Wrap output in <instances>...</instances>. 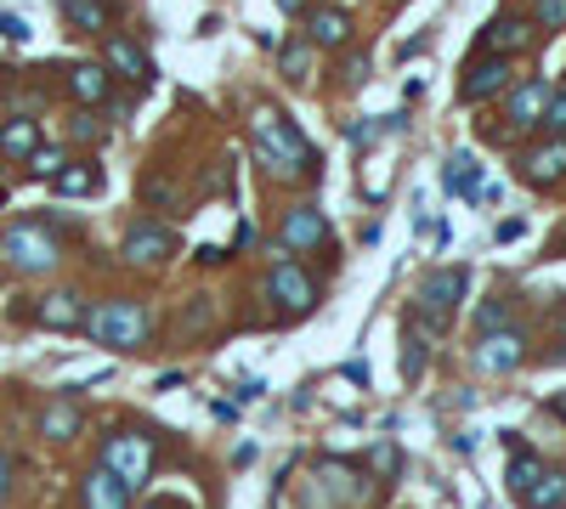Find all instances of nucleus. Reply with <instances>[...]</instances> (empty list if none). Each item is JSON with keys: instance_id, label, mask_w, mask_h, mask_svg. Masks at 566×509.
I'll list each match as a JSON object with an SVG mask.
<instances>
[{"instance_id": "1", "label": "nucleus", "mask_w": 566, "mask_h": 509, "mask_svg": "<svg viewBox=\"0 0 566 509\" xmlns=\"http://www.w3.org/2000/svg\"><path fill=\"white\" fill-rule=\"evenodd\" d=\"M250 142H255L261 170H266V176H278V182L301 176V159H317V153L307 148V136L294 130V125L273 108V102H255V114H250Z\"/></svg>"}, {"instance_id": "2", "label": "nucleus", "mask_w": 566, "mask_h": 509, "mask_svg": "<svg viewBox=\"0 0 566 509\" xmlns=\"http://www.w3.org/2000/svg\"><path fill=\"white\" fill-rule=\"evenodd\" d=\"M85 334L108 351H142L148 339V305L142 300H96L85 312Z\"/></svg>"}, {"instance_id": "3", "label": "nucleus", "mask_w": 566, "mask_h": 509, "mask_svg": "<svg viewBox=\"0 0 566 509\" xmlns=\"http://www.w3.org/2000/svg\"><path fill=\"white\" fill-rule=\"evenodd\" d=\"M0 255H7L18 271H28V278H41V271H51L62 261V244L51 238L46 221H18L7 238H0Z\"/></svg>"}, {"instance_id": "4", "label": "nucleus", "mask_w": 566, "mask_h": 509, "mask_svg": "<svg viewBox=\"0 0 566 509\" xmlns=\"http://www.w3.org/2000/svg\"><path fill=\"white\" fill-rule=\"evenodd\" d=\"M464 289H471V271H464V266H442V271H430V278L419 284L414 317H419V323H430V328L442 334V328L453 323V312H459Z\"/></svg>"}, {"instance_id": "5", "label": "nucleus", "mask_w": 566, "mask_h": 509, "mask_svg": "<svg viewBox=\"0 0 566 509\" xmlns=\"http://www.w3.org/2000/svg\"><path fill=\"white\" fill-rule=\"evenodd\" d=\"M103 464L119 475L130 493H142L148 475H153V436L148 430H114L103 441Z\"/></svg>"}, {"instance_id": "6", "label": "nucleus", "mask_w": 566, "mask_h": 509, "mask_svg": "<svg viewBox=\"0 0 566 509\" xmlns=\"http://www.w3.org/2000/svg\"><path fill=\"white\" fill-rule=\"evenodd\" d=\"M266 294H273L278 312L301 317V312H312V305H317V278L301 261H278L273 271H266Z\"/></svg>"}, {"instance_id": "7", "label": "nucleus", "mask_w": 566, "mask_h": 509, "mask_svg": "<svg viewBox=\"0 0 566 509\" xmlns=\"http://www.w3.org/2000/svg\"><path fill=\"white\" fill-rule=\"evenodd\" d=\"M335 244V232H328V216L317 210V204H294V210L278 221V250L284 255H312V250H328Z\"/></svg>"}, {"instance_id": "8", "label": "nucleus", "mask_w": 566, "mask_h": 509, "mask_svg": "<svg viewBox=\"0 0 566 509\" xmlns=\"http://www.w3.org/2000/svg\"><path fill=\"white\" fill-rule=\"evenodd\" d=\"M317 482L328 487V498L335 504H351V509H362V504H374V475L362 470V464H346V459H323L317 464Z\"/></svg>"}, {"instance_id": "9", "label": "nucleus", "mask_w": 566, "mask_h": 509, "mask_svg": "<svg viewBox=\"0 0 566 509\" xmlns=\"http://www.w3.org/2000/svg\"><path fill=\"white\" fill-rule=\"evenodd\" d=\"M471 362L482 373H516L527 362V334L521 328H493V334H476V351Z\"/></svg>"}, {"instance_id": "10", "label": "nucleus", "mask_w": 566, "mask_h": 509, "mask_svg": "<svg viewBox=\"0 0 566 509\" xmlns=\"http://www.w3.org/2000/svg\"><path fill=\"white\" fill-rule=\"evenodd\" d=\"M510 91V57H487L476 51L464 62V80H459V102H482V96H498Z\"/></svg>"}, {"instance_id": "11", "label": "nucleus", "mask_w": 566, "mask_h": 509, "mask_svg": "<svg viewBox=\"0 0 566 509\" xmlns=\"http://www.w3.org/2000/svg\"><path fill=\"white\" fill-rule=\"evenodd\" d=\"M130 266H159V261H171L176 255V232L171 227H159V221H137L125 232V250H119Z\"/></svg>"}, {"instance_id": "12", "label": "nucleus", "mask_w": 566, "mask_h": 509, "mask_svg": "<svg viewBox=\"0 0 566 509\" xmlns=\"http://www.w3.org/2000/svg\"><path fill=\"white\" fill-rule=\"evenodd\" d=\"M516 176H521L527 187H555V182L566 176V136H550V142L527 148L521 164H516Z\"/></svg>"}, {"instance_id": "13", "label": "nucleus", "mask_w": 566, "mask_h": 509, "mask_svg": "<svg viewBox=\"0 0 566 509\" xmlns=\"http://www.w3.org/2000/svg\"><path fill=\"white\" fill-rule=\"evenodd\" d=\"M550 80H521V85H510L505 91V119L516 125V130H539V119H544V108H550Z\"/></svg>"}, {"instance_id": "14", "label": "nucleus", "mask_w": 566, "mask_h": 509, "mask_svg": "<svg viewBox=\"0 0 566 509\" xmlns=\"http://www.w3.org/2000/svg\"><path fill=\"white\" fill-rule=\"evenodd\" d=\"M103 57H108V68H114V74H125L130 85H148V80H153V57H148L137 41H130V34H108Z\"/></svg>"}, {"instance_id": "15", "label": "nucleus", "mask_w": 566, "mask_h": 509, "mask_svg": "<svg viewBox=\"0 0 566 509\" xmlns=\"http://www.w3.org/2000/svg\"><path fill=\"white\" fill-rule=\"evenodd\" d=\"M80 504L85 509H130V487L119 482L108 464H96V470H85V482H80Z\"/></svg>"}, {"instance_id": "16", "label": "nucleus", "mask_w": 566, "mask_h": 509, "mask_svg": "<svg viewBox=\"0 0 566 509\" xmlns=\"http://www.w3.org/2000/svg\"><path fill=\"white\" fill-rule=\"evenodd\" d=\"M527 41H532V23H521V18H493V23L482 28V46H476V51H487V57H516V51H527Z\"/></svg>"}, {"instance_id": "17", "label": "nucleus", "mask_w": 566, "mask_h": 509, "mask_svg": "<svg viewBox=\"0 0 566 509\" xmlns=\"http://www.w3.org/2000/svg\"><path fill=\"white\" fill-rule=\"evenodd\" d=\"M307 41L323 46V51H346V41H351V18H346L340 7H317V12L307 18Z\"/></svg>"}, {"instance_id": "18", "label": "nucleus", "mask_w": 566, "mask_h": 509, "mask_svg": "<svg viewBox=\"0 0 566 509\" xmlns=\"http://www.w3.org/2000/svg\"><path fill=\"white\" fill-rule=\"evenodd\" d=\"M35 323H41V328H85V305H80V294L57 289V294H46V300L35 305Z\"/></svg>"}, {"instance_id": "19", "label": "nucleus", "mask_w": 566, "mask_h": 509, "mask_svg": "<svg viewBox=\"0 0 566 509\" xmlns=\"http://www.w3.org/2000/svg\"><path fill=\"white\" fill-rule=\"evenodd\" d=\"M69 91L85 102V108H103L108 91H114V85H108V68H103V62H74V68H69Z\"/></svg>"}, {"instance_id": "20", "label": "nucleus", "mask_w": 566, "mask_h": 509, "mask_svg": "<svg viewBox=\"0 0 566 509\" xmlns=\"http://www.w3.org/2000/svg\"><path fill=\"white\" fill-rule=\"evenodd\" d=\"M41 148V125L28 114H12L7 125H0V159H28Z\"/></svg>"}, {"instance_id": "21", "label": "nucleus", "mask_w": 566, "mask_h": 509, "mask_svg": "<svg viewBox=\"0 0 566 509\" xmlns=\"http://www.w3.org/2000/svg\"><path fill=\"white\" fill-rule=\"evenodd\" d=\"M41 436H46V441H74V436H80V407H74L69 396L46 402V407H41Z\"/></svg>"}, {"instance_id": "22", "label": "nucleus", "mask_w": 566, "mask_h": 509, "mask_svg": "<svg viewBox=\"0 0 566 509\" xmlns=\"http://www.w3.org/2000/svg\"><path fill=\"white\" fill-rule=\"evenodd\" d=\"M57 7L80 34H103L114 23V0H57Z\"/></svg>"}, {"instance_id": "23", "label": "nucleus", "mask_w": 566, "mask_h": 509, "mask_svg": "<svg viewBox=\"0 0 566 509\" xmlns=\"http://www.w3.org/2000/svg\"><path fill=\"white\" fill-rule=\"evenodd\" d=\"M430 339H437V328L419 323V317L408 312V334H403V380H419V373H425V351H430Z\"/></svg>"}, {"instance_id": "24", "label": "nucleus", "mask_w": 566, "mask_h": 509, "mask_svg": "<svg viewBox=\"0 0 566 509\" xmlns=\"http://www.w3.org/2000/svg\"><path fill=\"white\" fill-rule=\"evenodd\" d=\"M51 187L62 198H91V193H103V170H96V164H62L51 176Z\"/></svg>"}, {"instance_id": "25", "label": "nucleus", "mask_w": 566, "mask_h": 509, "mask_svg": "<svg viewBox=\"0 0 566 509\" xmlns=\"http://www.w3.org/2000/svg\"><path fill=\"white\" fill-rule=\"evenodd\" d=\"M539 475H544L539 453H521L516 441H510V498H516V504H521L532 487H539Z\"/></svg>"}, {"instance_id": "26", "label": "nucleus", "mask_w": 566, "mask_h": 509, "mask_svg": "<svg viewBox=\"0 0 566 509\" xmlns=\"http://www.w3.org/2000/svg\"><path fill=\"white\" fill-rule=\"evenodd\" d=\"M521 509H566V475H561V470H544L539 487L521 498Z\"/></svg>"}, {"instance_id": "27", "label": "nucleus", "mask_w": 566, "mask_h": 509, "mask_svg": "<svg viewBox=\"0 0 566 509\" xmlns=\"http://www.w3.org/2000/svg\"><path fill=\"white\" fill-rule=\"evenodd\" d=\"M448 193H464V198H482V193H487L471 153H453V159H448Z\"/></svg>"}, {"instance_id": "28", "label": "nucleus", "mask_w": 566, "mask_h": 509, "mask_svg": "<svg viewBox=\"0 0 566 509\" xmlns=\"http://www.w3.org/2000/svg\"><path fill=\"white\" fill-rule=\"evenodd\" d=\"M278 74H284L289 85L307 80V41H284V46H278Z\"/></svg>"}, {"instance_id": "29", "label": "nucleus", "mask_w": 566, "mask_h": 509, "mask_svg": "<svg viewBox=\"0 0 566 509\" xmlns=\"http://www.w3.org/2000/svg\"><path fill=\"white\" fill-rule=\"evenodd\" d=\"M493 328H510V300L505 294H493L476 305V334H493Z\"/></svg>"}, {"instance_id": "30", "label": "nucleus", "mask_w": 566, "mask_h": 509, "mask_svg": "<svg viewBox=\"0 0 566 509\" xmlns=\"http://www.w3.org/2000/svg\"><path fill=\"white\" fill-rule=\"evenodd\" d=\"M532 28H566V0H527Z\"/></svg>"}, {"instance_id": "31", "label": "nucleus", "mask_w": 566, "mask_h": 509, "mask_svg": "<svg viewBox=\"0 0 566 509\" xmlns=\"http://www.w3.org/2000/svg\"><path fill=\"white\" fill-rule=\"evenodd\" d=\"M62 164H69V159H62V148H35V153H28V176H41V182H51V176H57Z\"/></svg>"}, {"instance_id": "32", "label": "nucleus", "mask_w": 566, "mask_h": 509, "mask_svg": "<svg viewBox=\"0 0 566 509\" xmlns=\"http://www.w3.org/2000/svg\"><path fill=\"white\" fill-rule=\"evenodd\" d=\"M539 130H550V136H566V91H550V108H544Z\"/></svg>"}, {"instance_id": "33", "label": "nucleus", "mask_w": 566, "mask_h": 509, "mask_svg": "<svg viewBox=\"0 0 566 509\" xmlns=\"http://www.w3.org/2000/svg\"><path fill=\"white\" fill-rule=\"evenodd\" d=\"M369 464H374L380 475H396V470H403V453H396L391 441H374V453H369Z\"/></svg>"}, {"instance_id": "34", "label": "nucleus", "mask_w": 566, "mask_h": 509, "mask_svg": "<svg viewBox=\"0 0 566 509\" xmlns=\"http://www.w3.org/2000/svg\"><path fill=\"white\" fill-rule=\"evenodd\" d=\"M142 193H148V198H153V204H159V198H164V204H176V198H182V193H176V182H171V176H148V187H142Z\"/></svg>"}, {"instance_id": "35", "label": "nucleus", "mask_w": 566, "mask_h": 509, "mask_svg": "<svg viewBox=\"0 0 566 509\" xmlns=\"http://www.w3.org/2000/svg\"><path fill=\"white\" fill-rule=\"evenodd\" d=\"M0 34H7V41H28V23L18 12H0Z\"/></svg>"}, {"instance_id": "36", "label": "nucleus", "mask_w": 566, "mask_h": 509, "mask_svg": "<svg viewBox=\"0 0 566 509\" xmlns=\"http://www.w3.org/2000/svg\"><path fill=\"white\" fill-rule=\"evenodd\" d=\"M7 498H12V453L0 448V504H7Z\"/></svg>"}, {"instance_id": "37", "label": "nucleus", "mask_w": 566, "mask_h": 509, "mask_svg": "<svg viewBox=\"0 0 566 509\" xmlns=\"http://www.w3.org/2000/svg\"><path fill=\"white\" fill-rule=\"evenodd\" d=\"M74 136H80V142H96V136H103V125H96L91 114H80V119H74Z\"/></svg>"}, {"instance_id": "38", "label": "nucleus", "mask_w": 566, "mask_h": 509, "mask_svg": "<svg viewBox=\"0 0 566 509\" xmlns=\"http://www.w3.org/2000/svg\"><path fill=\"white\" fill-rule=\"evenodd\" d=\"M261 391H266V385H261V380H244V385H239V402H255V396H261Z\"/></svg>"}, {"instance_id": "39", "label": "nucleus", "mask_w": 566, "mask_h": 509, "mask_svg": "<svg viewBox=\"0 0 566 509\" xmlns=\"http://www.w3.org/2000/svg\"><path fill=\"white\" fill-rule=\"evenodd\" d=\"M550 407H555V419H566V391H561V396H550Z\"/></svg>"}, {"instance_id": "40", "label": "nucleus", "mask_w": 566, "mask_h": 509, "mask_svg": "<svg viewBox=\"0 0 566 509\" xmlns=\"http://www.w3.org/2000/svg\"><path fill=\"white\" fill-rule=\"evenodd\" d=\"M278 7H284V12H307V0H278Z\"/></svg>"}, {"instance_id": "41", "label": "nucleus", "mask_w": 566, "mask_h": 509, "mask_svg": "<svg viewBox=\"0 0 566 509\" xmlns=\"http://www.w3.org/2000/svg\"><path fill=\"white\" fill-rule=\"evenodd\" d=\"M142 509H182V504H171V498H153V504H142Z\"/></svg>"}, {"instance_id": "42", "label": "nucleus", "mask_w": 566, "mask_h": 509, "mask_svg": "<svg viewBox=\"0 0 566 509\" xmlns=\"http://www.w3.org/2000/svg\"><path fill=\"white\" fill-rule=\"evenodd\" d=\"M0 91H7V68H0Z\"/></svg>"}]
</instances>
